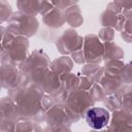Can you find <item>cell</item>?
I'll return each instance as SVG.
<instances>
[{"label":"cell","mask_w":132,"mask_h":132,"mask_svg":"<svg viewBox=\"0 0 132 132\" xmlns=\"http://www.w3.org/2000/svg\"><path fill=\"white\" fill-rule=\"evenodd\" d=\"M86 121L93 129L99 130L104 128L109 122V112L102 107H94L87 111Z\"/></svg>","instance_id":"cell-1"}]
</instances>
